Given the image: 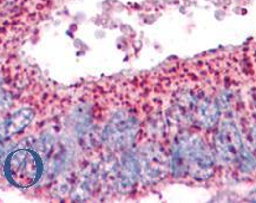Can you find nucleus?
<instances>
[{"mask_svg": "<svg viewBox=\"0 0 256 203\" xmlns=\"http://www.w3.org/2000/svg\"><path fill=\"white\" fill-rule=\"evenodd\" d=\"M215 147L217 157L223 164H230L237 161L243 144L235 124L227 122L221 126L215 137Z\"/></svg>", "mask_w": 256, "mask_h": 203, "instance_id": "nucleus-4", "label": "nucleus"}, {"mask_svg": "<svg viewBox=\"0 0 256 203\" xmlns=\"http://www.w3.org/2000/svg\"><path fill=\"white\" fill-rule=\"evenodd\" d=\"M137 121L125 111H119L112 117L104 132V140L116 149L129 147L137 132Z\"/></svg>", "mask_w": 256, "mask_h": 203, "instance_id": "nucleus-3", "label": "nucleus"}, {"mask_svg": "<svg viewBox=\"0 0 256 203\" xmlns=\"http://www.w3.org/2000/svg\"><path fill=\"white\" fill-rule=\"evenodd\" d=\"M40 173H42V162L39 156L32 150H16L7 157V178L17 187H31L38 181Z\"/></svg>", "mask_w": 256, "mask_h": 203, "instance_id": "nucleus-2", "label": "nucleus"}, {"mask_svg": "<svg viewBox=\"0 0 256 203\" xmlns=\"http://www.w3.org/2000/svg\"><path fill=\"white\" fill-rule=\"evenodd\" d=\"M122 179L124 184H132L139 175L138 161L133 156H127L122 164Z\"/></svg>", "mask_w": 256, "mask_h": 203, "instance_id": "nucleus-6", "label": "nucleus"}, {"mask_svg": "<svg viewBox=\"0 0 256 203\" xmlns=\"http://www.w3.org/2000/svg\"><path fill=\"white\" fill-rule=\"evenodd\" d=\"M33 116L34 112L31 109L26 108L14 112L10 118L0 123V140L11 137L16 133L23 131L33 120Z\"/></svg>", "mask_w": 256, "mask_h": 203, "instance_id": "nucleus-5", "label": "nucleus"}, {"mask_svg": "<svg viewBox=\"0 0 256 203\" xmlns=\"http://www.w3.org/2000/svg\"><path fill=\"white\" fill-rule=\"evenodd\" d=\"M252 137L253 140H254V143L256 144V127L253 129V132H252Z\"/></svg>", "mask_w": 256, "mask_h": 203, "instance_id": "nucleus-8", "label": "nucleus"}, {"mask_svg": "<svg viewBox=\"0 0 256 203\" xmlns=\"http://www.w3.org/2000/svg\"><path fill=\"white\" fill-rule=\"evenodd\" d=\"M214 167L210 149L196 136L181 141L174 152L173 168L175 174H193L199 179L208 178Z\"/></svg>", "mask_w": 256, "mask_h": 203, "instance_id": "nucleus-1", "label": "nucleus"}, {"mask_svg": "<svg viewBox=\"0 0 256 203\" xmlns=\"http://www.w3.org/2000/svg\"><path fill=\"white\" fill-rule=\"evenodd\" d=\"M11 103V98L7 94H0V114L8 108Z\"/></svg>", "mask_w": 256, "mask_h": 203, "instance_id": "nucleus-7", "label": "nucleus"}]
</instances>
